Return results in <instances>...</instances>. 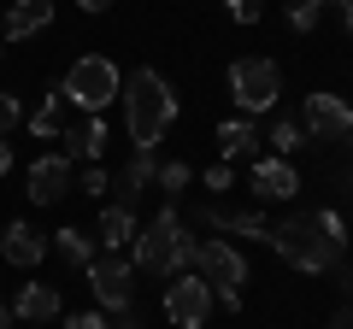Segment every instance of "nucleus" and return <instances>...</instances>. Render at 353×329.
<instances>
[{
	"instance_id": "f257e3e1",
	"label": "nucleus",
	"mask_w": 353,
	"mask_h": 329,
	"mask_svg": "<svg viewBox=\"0 0 353 329\" xmlns=\"http://www.w3.org/2000/svg\"><path fill=\"white\" fill-rule=\"evenodd\" d=\"M271 247H277L283 265L306 270V277H324L347 253V224H341V212H294L283 224H271Z\"/></svg>"
},
{
	"instance_id": "f03ea898",
	"label": "nucleus",
	"mask_w": 353,
	"mask_h": 329,
	"mask_svg": "<svg viewBox=\"0 0 353 329\" xmlns=\"http://www.w3.org/2000/svg\"><path fill=\"white\" fill-rule=\"evenodd\" d=\"M124 124H130V141H136V153H153L165 141V129L176 124V89L165 83L153 65H141V71L124 76Z\"/></svg>"
},
{
	"instance_id": "7ed1b4c3",
	"label": "nucleus",
	"mask_w": 353,
	"mask_h": 329,
	"mask_svg": "<svg viewBox=\"0 0 353 329\" xmlns=\"http://www.w3.org/2000/svg\"><path fill=\"white\" fill-rule=\"evenodd\" d=\"M194 259H201V241L189 235V224H183L176 206L153 212V224H141L136 241H130V265L153 270V277H176V270H189Z\"/></svg>"
},
{
	"instance_id": "20e7f679",
	"label": "nucleus",
	"mask_w": 353,
	"mask_h": 329,
	"mask_svg": "<svg viewBox=\"0 0 353 329\" xmlns=\"http://www.w3.org/2000/svg\"><path fill=\"white\" fill-rule=\"evenodd\" d=\"M124 94V76H118V65L106 59V53H83V59L65 71L59 83V100L77 106L83 118H106V106Z\"/></svg>"
},
{
	"instance_id": "39448f33",
	"label": "nucleus",
	"mask_w": 353,
	"mask_h": 329,
	"mask_svg": "<svg viewBox=\"0 0 353 329\" xmlns=\"http://www.w3.org/2000/svg\"><path fill=\"white\" fill-rule=\"evenodd\" d=\"M277 94H283V71L271 59H236V65H230V100H236L248 118L271 112Z\"/></svg>"
},
{
	"instance_id": "423d86ee",
	"label": "nucleus",
	"mask_w": 353,
	"mask_h": 329,
	"mask_svg": "<svg viewBox=\"0 0 353 329\" xmlns=\"http://www.w3.org/2000/svg\"><path fill=\"white\" fill-rule=\"evenodd\" d=\"M201 277L212 282L218 306L224 312H241V282H248V259H241V247H230V241H201Z\"/></svg>"
},
{
	"instance_id": "0eeeda50",
	"label": "nucleus",
	"mask_w": 353,
	"mask_h": 329,
	"mask_svg": "<svg viewBox=\"0 0 353 329\" xmlns=\"http://www.w3.org/2000/svg\"><path fill=\"white\" fill-rule=\"evenodd\" d=\"M212 306H218V294H212V282H206L201 270H176V282L165 288V317H171L176 329H206Z\"/></svg>"
},
{
	"instance_id": "6e6552de",
	"label": "nucleus",
	"mask_w": 353,
	"mask_h": 329,
	"mask_svg": "<svg viewBox=\"0 0 353 329\" xmlns=\"http://www.w3.org/2000/svg\"><path fill=\"white\" fill-rule=\"evenodd\" d=\"M83 277H88V288H94V300H101V312H112V317L130 312V300H136V288H130L136 265H130L124 253H94Z\"/></svg>"
},
{
	"instance_id": "1a4fd4ad",
	"label": "nucleus",
	"mask_w": 353,
	"mask_h": 329,
	"mask_svg": "<svg viewBox=\"0 0 353 329\" xmlns=\"http://www.w3.org/2000/svg\"><path fill=\"white\" fill-rule=\"evenodd\" d=\"M24 194L36 206H59V194H71V159L65 153H41L24 177Z\"/></svg>"
},
{
	"instance_id": "9d476101",
	"label": "nucleus",
	"mask_w": 353,
	"mask_h": 329,
	"mask_svg": "<svg viewBox=\"0 0 353 329\" xmlns=\"http://www.w3.org/2000/svg\"><path fill=\"white\" fill-rule=\"evenodd\" d=\"M301 124H306L312 141H341V136H347V100H341V94H324V89L306 94Z\"/></svg>"
},
{
	"instance_id": "9b49d317",
	"label": "nucleus",
	"mask_w": 353,
	"mask_h": 329,
	"mask_svg": "<svg viewBox=\"0 0 353 329\" xmlns=\"http://www.w3.org/2000/svg\"><path fill=\"white\" fill-rule=\"evenodd\" d=\"M0 259L18 270H36L41 259H48V235H41L36 224H6L0 229Z\"/></svg>"
},
{
	"instance_id": "f8f14e48",
	"label": "nucleus",
	"mask_w": 353,
	"mask_h": 329,
	"mask_svg": "<svg viewBox=\"0 0 353 329\" xmlns=\"http://www.w3.org/2000/svg\"><path fill=\"white\" fill-rule=\"evenodd\" d=\"M53 24V0H12L0 18V41H30Z\"/></svg>"
},
{
	"instance_id": "ddd939ff",
	"label": "nucleus",
	"mask_w": 353,
	"mask_h": 329,
	"mask_svg": "<svg viewBox=\"0 0 353 329\" xmlns=\"http://www.w3.org/2000/svg\"><path fill=\"white\" fill-rule=\"evenodd\" d=\"M248 182H253L259 200H294V194H301V171H294L289 159H259Z\"/></svg>"
},
{
	"instance_id": "4468645a",
	"label": "nucleus",
	"mask_w": 353,
	"mask_h": 329,
	"mask_svg": "<svg viewBox=\"0 0 353 329\" xmlns=\"http://www.w3.org/2000/svg\"><path fill=\"white\" fill-rule=\"evenodd\" d=\"M201 224L206 229H230V235H248V241H271V217L265 212H230V206H218V200L201 206Z\"/></svg>"
},
{
	"instance_id": "2eb2a0df",
	"label": "nucleus",
	"mask_w": 353,
	"mask_h": 329,
	"mask_svg": "<svg viewBox=\"0 0 353 329\" xmlns=\"http://www.w3.org/2000/svg\"><path fill=\"white\" fill-rule=\"evenodd\" d=\"M65 159H88V164H101L106 159V141H112V136H106V118H83V124H65Z\"/></svg>"
},
{
	"instance_id": "dca6fc26",
	"label": "nucleus",
	"mask_w": 353,
	"mask_h": 329,
	"mask_svg": "<svg viewBox=\"0 0 353 329\" xmlns=\"http://www.w3.org/2000/svg\"><path fill=\"white\" fill-rule=\"evenodd\" d=\"M153 177H159V159H153V153H136V159L112 177V206H130V212H136V200L153 189Z\"/></svg>"
},
{
	"instance_id": "f3484780",
	"label": "nucleus",
	"mask_w": 353,
	"mask_h": 329,
	"mask_svg": "<svg viewBox=\"0 0 353 329\" xmlns=\"http://www.w3.org/2000/svg\"><path fill=\"white\" fill-rule=\"evenodd\" d=\"M136 212L130 206H112V200H101V229H94V247L101 253H124L130 241H136Z\"/></svg>"
},
{
	"instance_id": "a211bd4d",
	"label": "nucleus",
	"mask_w": 353,
	"mask_h": 329,
	"mask_svg": "<svg viewBox=\"0 0 353 329\" xmlns=\"http://www.w3.org/2000/svg\"><path fill=\"white\" fill-rule=\"evenodd\" d=\"M12 317L18 323H53L59 317V288L53 282H24L12 294Z\"/></svg>"
},
{
	"instance_id": "6ab92c4d",
	"label": "nucleus",
	"mask_w": 353,
	"mask_h": 329,
	"mask_svg": "<svg viewBox=\"0 0 353 329\" xmlns=\"http://www.w3.org/2000/svg\"><path fill=\"white\" fill-rule=\"evenodd\" d=\"M218 153L230 159H253L259 153V129H253V118H230V124H218Z\"/></svg>"
},
{
	"instance_id": "aec40b11",
	"label": "nucleus",
	"mask_w": 353,
	"mask_h": 329,
	"mask_svg": "<svg viewBox=\"0 0 353 329\" xmlns=\"http://www.w3.org/2000/svg\"><path fill=\"white\" fill-rule=\"evenodd\" d=\"M265 141H271V159H294V153H301L312 136H306V124H301V118H277Z\"/></svg>"
},
{
	"instance_id": "412c9836",
	"label": "nucleus",
	"mask_w": 353,
	"mask_h": 329,
	"mask_svg": "<svg viewBox=\"0 0 353 329\" xmlns=\"http://www.w3.org/2000/svg\"><path fill=\"white\" fill-rule=\"evenodd\" d=\"M48 247L65 259V265H77V270H88V259H94V235H83V229H59Z\"/></svg>"
},
{
	"instance_id": "4be33fe9",
	"label": "nucleus",
	"mask_w": 353,
	"mask_h": 329,
	"mask_svg": "<svg viewBox=\"0 0 353 329\" xmlns=\"http://www.w3.org/2000/svg\"><path fill=\"white\" fill-rule=\"evenodd\" d=\"M30 136H41V141H53V136H65V100H59V89L41 100V112L30 118Z\"/></svg>"
},
{
	"instance_id": "5701e85b",
	"label": "nucleus",
	"mask_w": 353,
	"mask_h": 329,
	"mask_svg": "<svg viewBox=\"0 0 353 329\" xmlns=\"http://www.w3.org/2000/svg\"><path fill=\"white\" fill-rule=\"evenodd\" d=\"M283 12H289V30H301V36H312V30L324 24V0H289Z\"/></svg>"
},
{
	"instance_id": "b1692460",
	"label": "nucleus",
	"mask_w": 353,
	"mask_h": 329,
	"mask_svg": "<svg viewBox=\"0 0 353 329\" xmlns=\"http://www.w3.org/2000/svg\"><path fill=\"white\" fill-rule=\"evenodd\" d=\"M153 182H159V189H165V194H171V200H176V194H189L194 171H189V164H183V159H165V164H159V177H153Z\"/></svg>"
},
{
	"instance_id": "393cba45",
	"label": "nucleus",
	"mask_w": 353,
	"mask_h": 329,
	"mask_svg": "<svg viewBox=\"0 0 353 329\" xmlns=\"http://www.w3.org/2000/svg\"><path fill=\"white\" fill-rule=\"evenodd\" d=\"M18 124H24V100L12 89H0V136H12Z\"/></svg>"
},
{
	"instance_id": "a878e982",
	"label": "nucleus",
	"mask_w": 353,
	"mask_h": 329,
	"mask_svg": "<svg viewBox=\"0 0 353 329\" xmlns=\"http://www.w3.org/2000/svg\"><path fill=\"white\" fill-rule=\"evenodd\" d=\"M77 189H83V194H94V200H106V189H112V177H106V164H88Z\"/></svg>"
},
{
	"instance_id": "bb28decb",
	"label": "nucleus",
	"mask_w": 353,
	"mask_h": 329,
	"mask_svg": "<svg viewBox=\"0 0 353 329\" xmlns=\"http://www.w3.org/2000/svg\"><path fill=\"white\" fill-rule=\"evenodd\" d=\"M224 6L236 24H259V12H265V0H224Z\"/></svg>"
},
{
	"instance_id": "cd10ccee",
	"label": "nucleus",
	"mask_w": 353,
	"mask_h": 329,
	"mask_svg": "<svg viewBox=\"0 0 353 329\" xmlns=\"http://www.w3.org/2000/svg\"><path fill=\"white\" fill-rule=\"evenodd\" d=\"M206 189H212V194H224V189H236V171H230V164L218 159L212 171H206Z\"/></svg>"
},
{
	"instance_id": "c85d7f7f",
	"label": "nucleus",
	"mask_w": 353,
	"mask_h": 329,
	"mask_svg": "<svg viewBox=\"0 0 353 329\" xmlns=\"http://www.w3.org/2000/svg\"><path fill=\"white\" fill-rule=\"evenodd\" d=\"M65 329H106V312H77L65 317Z\"/></svg>"
},
{
	"instance_id": "c756f323",
	"label": "nucleus",
	"mask_w": 353,
	"mask_h": 329,
	"mask_svg": "<svg viewBox=\"0 0 353 329\" xmlns=\"http://www.w3.org/2000/svg\"><path fill=\"white\" fill-rule=\"evenodd\" d=\"M330 329H353V300H347V306H341V312H336V317H330Z\"/></svg>"
},
{
	"instance_id": "7c9ffc66",
	"label": "nucleus",
	"mask_w": 353,
	"mask_h": 329,
	"mask_svg": "<svg viewBox=\"0 0 353 329\" xmlns=\"http://www.w3.org/2000/svg\"><path fill=\"white\" fill-rule=\"evenodd\" d=\"M6 171H12V141L0 136V177H6Z\"/></svg>"
},
{
	"instance_id": "2f4dec72",
	"label": "nucleus",
	"mask_w": 353,
	"mask_h": 329,
	"mask_svg": "<svg viewBox=\"0 0 353 329\" xmlns=\"http://www.w3.org/2000/svg\"><path fill=\"white\" fill-rule=\"evenodd\" d=\"M77 6H83V12H106V6H112V0H77Z\"/></svg>"
},
{
	"instance_id": "473e14b6",
	"label": "nucleus",
	"mask_w": 353,
	"mask_h": 329,
	"mask_svg": "<svg viewBox=\"0 0 353 329\" xmlns=\"http://www.w3.org/2000/svg\"><path fill=\"white\" fill-rule=\"evenodd\" d=\"M341 147H347V153H353V106H347V136H341Z\"/></svg>"
},
{
	"instance_id": "72a5a7b5",
	"label": "nucleus",
	"mask_w": 353,
	"mask_h": 329,
	"mask_svg": "<svg viewBox=\"0 0 353 329\" xmlns=\"http://www.w3.org/2000/svg\"><path fill=\"white\" fill-rule=\"evenodd\" d=\"M0 329H12V306L6 300H0Z\"/></svg>"
},
{
	"instance_id": "f704fd0d",
	"label": "nucleus",
	"mask_w": 353,
	"mask_h": 329,
	"mask_svg": "<svg viewBox=\"0 0 353 329\" xmlns=\"http://www.w3.org/2000/svg\"><path fill=\"white\" fill-rule=\"evenodd\" d=\"M341 24H347V36H353V0H347V6H341Z\"/></svg>"
},
{
	"instance_id": "c9c22d12",
	"label": "nucleus",
	"mask_w": 353,
	"mask_h": 329,
	"mask_svg": "<svg viewBox=\"0 0 353 329\" xmlns=\"http://www.w3.org/2000/svg\"><path fill=\"white\" fill-rule=\"evenodd\" d=\"M324 6H347V0H324Z\"/></svg>"
},
{
	"instance_id": "e433bc0d",
	"label": "nucleus",
	"mask_w": 353,
	"mask_h": 329,
	"mask_svg": "<svg viewBox=\"0 0 353 329\" xmlns=\"http://www.w3.org/2000/svg\"><path fill=\"white\" fill-rule=\"evenodd\" d=\"M0 53H6V41H0Z\"/></svg>"
},
{
	"instance_id": "4c0bfd02",
	"label": "nucleus",
	"mask_w": 353,
	"mask_h": 329,
	"mask_svg": "<svg viewBox=\"0 0 353 329\" xmlns=\"http://www.w3.org/2000/svg\"><path fill=\"white\" fill-rule=\"evenodd\" d=\"M124 329H136V323H124Z\"/></svg>"
},
{
	"instance_id": "58836bf2",
	"label": "nucleus",
	"mask_w": 353,
	"mask_h": 329,
	"mask_svg": "<svg viewBox=\"0 0 353 329\" xmlns=\"http://www.w3.org/2000/svg\"><path fill=\"white\" fill-rule=\"evenodd\" d=\"M347 177H353V171H347Z\"/></svg>"
}]
</instances>
